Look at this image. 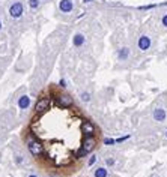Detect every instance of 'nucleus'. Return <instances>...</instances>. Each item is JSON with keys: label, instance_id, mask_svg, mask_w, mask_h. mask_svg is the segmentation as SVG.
<instances>
[{"label": "nucleus", "instance_id": "obj_18", "mask_svg": "<svg viewBox=\"0 0 167 177\" xmlns=\"http://www.w3.org/2000/svg\"><path fill=\"white\" fill-rule=\"evenodd\" d=\"M96 159H98V158H96V156H95V155H92V156H90V158H89V161H88V165H89V167H92V165H95V164H96Z\"/></svg>", "mask_w": 167, "mask_h": 177}, {"label": "nucleus", "instance_id": "obj_9", "mask_svg": "<svg viewBox=\"0 0 167 177\" xmlns=\"http://www.w3.org/2000/svg\"><path fill=\"white\" fill-rule=\"evenodd\" d=\"M152 117H153V120H157V122H164L166 120V111L163 108H155L152 113Z\"/></svg>", "mask_w": 167, "mask_h": 177}, {"label": "nucleus", "instance_id": "obj_11", "mask_svg": "<svg viewBox=\"0 0 167 177\" xmlns=\"http://www.w3.org/2000/svg\"><path fill=\"white\" fill-rule=\"evenodd\" d=\"M109 173H107L105 167H96L95 171H93V177H107Z\"/></svg>", "mask_w": 167, "mask_h": 177}, {"label": "nucleus", "instance_id": "obj_23", "mask_svg": "<svg viewBox=\"0 0 167 177\" xmlns=\"http://www.w3.org/2000/svg\"><path fill=\"white\" fill-rule=\"evenodd\" d=\"M92 0H83V3H90Z\"/></svg>", "mask_w": 167, "mask_h": 177}, {"label": "nucleus", "instance_id": "obj_19", "mask_svg": "<svg viewBox=\"0 0 167 177\" xmlns=\"http://www.w3.org/2000/svg\"><path fill=\"white\" fill-rule=\"evenodd\" d=\"M105 164H107V167H113L115 165V159H111V158H109L105 161Z\"/></svg>", "mask_w": 167, "mask_h": 177}, {"label": "nucleus", "instance_id": "obj_17", "mask_svg": "<svg viewBox=\"0 0 167 177\" xmlns=\"http://www.w3.org/2000/svg\"><path fill=\"white\" fill-rule=\"evenodd\" d=\"M104 144L105 146H115L116 141H115V138H104Z\"/></svg>", "mask_w": 167, "mask_h": 177}, {"label": "nucleus", "instance_id": "obj_3", "mask_svg": "<svg viewBox=\"0 0 167 177\" xmlns=\"http://www.w3.org/2000/svg\"><path fill=\"white\" fill-rule=\"evenodd\" d=\"M72 104H74L72 96H69L68 93H60L56 98V105L59 108H69V107H72Z\"/></svg>", "mask_w": 167, "mask_h": 177}, {"label": "nucleus", "instance_id": "obj_22", "mask_svg": "<svg viewBox=\"0 0 167 177\" xmlns=\"http://www.w3.org/2000/svg\"><path fill=\"white\" fill-rule=\"evenodd\" d=\"M153 6H155V5H146V6H142L140 9H152Z\"/></svg>", "mask_w": 167, "mask_h": 177}, {"label": "nucleus", "instance_id": "obj_20", "mask_svg": "<svg viewBox=\"0 0 167 177\" xmlns=\"http://www.w3.org/2000/svg\"><path fill=\"white\" fill-rule=\"evenodd\" d=\"M161 23H163V26H164V27H167V15H164V17H163Z\"/></svg>", "mask_w": 167, "mask_h": 177}, {"label": "nucleus", "instance_id": "obj_15", "mask_svg": "<svg viewBox=\"0 0 167 177\" xmlns=\"http://www.w3.org/2000/svg\"><path fill=\"white\" fill-rule=\"evenodd\" d=\"M80 98H81V101H83V102H89V101H90V95L88 93V92H83Z\"/></svg>", "mask_w": 167, "mask_h": 177}, {"label": "nucleus", "instance_id": "obj_25", "mask_svg": "<svg viewBox=\"0 0 167 177\" xmlns=\"http://www.w3.org/2000/svg\"><path fill=\"white\" fill-rule=\"evenodd\" d=\"M0 30H2V21H0Z\"/></svg>", "mask_w": 167, "mask_h": 177}, {"label": "nucleus", "instance_id": "obj_21", "mask_svg": "<svg viewBox=\"0 0 167 177\" xmlns=\"http://www.w3.org/2000/svg\"><path fill=\"white\" fill-rule=\"evenodd\" d=\"M59 86H60V87H66V81L63 80V78H62L60 81H59Z\"/></svg>", "mask_w": 167, "mask_h": 177}, {"label": "nucleus", "instance_id": "obj_2", "mask_svg": "<svg viewBox=\"0 0 167 177\" xmlns=\"http://www.w3.org/2000/svg\"><path fill=\"white\" fill-rule=\"evenodd\" d=\"M80 146H81V149L84 150L86 153H90L93 149L96 147V140L93 135H86L81 138V143H80Z\"/></svg>", "mask_w": 167, "mask_h": 177}, {"label": "nucleus", "instance_id": "obj_8", "mask_svg": "<svg viewBox=\"0 0 167 177\" xmlns=\"http://www.w3.org/2000/svg\"><path fill=\"white\" fill-rule=\"evenodd\" d=\"M29 107H30V98L27 95L20 96V99H18V108L20 110H27Z\"/></svg>", "mask_w": 167, "mask_h": 177}, {"label": "nucleus", "instance_id": "obj_10", "mask_svg": "<svg viewBox=\"0 0 167 177\" xmlns=\"http://www.w3.org/2000/svg\"><path fill=\"white\" fill-rule=\"evenodd\" d=\"M72 8H74L72 0H60V3H59V9L62 12H71Z\"/></svg>", "mask_w": 167, "mask_h": 177}, {"label": "nucleus", "instance_id": "obj_5", "mask_svg": "<svg viewBox=\"0 0 167 177\" xmlns=\"http://www.w3.org/2000/svg\"><path fill=\"white\" fill-rule=\"evenodd\" d=\"M80 129H81V134H83L84 137H86V135H95V132H96L95 125H93L90 120H83Z\"/></svg>", "mask_w": 167, "mask_h": 177}, {"label": "nucleus", "instance_id": "obj_4", "mask_svg": "<svg viewBox=\"0 0 167 177\" xmlns=\"http://www.w3.org/2000/svg\"><path fill=\"white\" fill-rule=\"evenodd\" d=\"M48 108H50V98L48 96L39 98L38 102L35 104V113L36 114H44Z\"/></svg>", "mask_w": 167, "mask_h": 177}, {"label": "nucleus", "instance_id": "obj_14", "mask_svg": "<svg viewBox=\"0 0 167 177\" xmlns=\"http://www.w3.org/2000/svg\"><path fill=\"white\" fill-rule=\"evenodd\" d=\"M29 6L30 9H36L39 6V0H29Z\"/></svg>", "mask_w": 167, "mask_h": 177}, {"label": "nucleus", "instance_id": "obj_26", "mask_svg": "<svg viewBox=\"0 0 167 177\" xmlns=\"http://www.w3.org/2000/svg\"><path fill=\"white\" fill-rule=\"evenodd\" d=\"M166 137H167V131H166Z\"/></svg>", "mask_w": 167, "mask_h": 177}, {"label": "nucleus", "instance_id": "obj_12", "mask_svg": "<svg viewBox=\"0 0 167 177\" xmlns=\"http://www.w3.org/2000/svg\"><path fill=\"white\" fill-rule=\"evenodd\" d=\"M128 56H130V48L128 47H122L117 53L119 60H125V59H128Z\"/></svg>", "mask_w": 167, "mask_h": 177}, {"label": "nucleus", "instance_id": "obj_16", "mask_svg": "<svg viewBox=\"0 0 167 177\" xmlns=\"http://www.w3.org/2000/svg\"><path fill=\"white\" fill-rule=\"evenodd\" d=\"M130 138H131V135H124V137H119V138H116L115 141H116V144H119V143H124V141L130 140Z\"/></svg>", "mask_w": 167, "mask_h": 177}, {"label": "nucleus", "instance_id": "obj_6", "mask_svg": "<svg viewBox=\"0 0 167 177\" xmlns=\"http://www.w3.org/2000/svg\"><path fill=\"white\" fill-rule=\"evenodd\" d=\"M23 12H24V6H23L21 2H15L9 8V15L12 18H20V17L23 15Z\"/></svg>", "mask_w": 167, "mask_h": 177}, {"label": "nucleus", "instance_id": "obj_7", "mask_svg": "<svg viewBox=\"0 0 167 177\" xmlns=\"http://www.w3.org/2000/svg\"><path fill=\"white\" fill-rule=\"evenodd\" d=\"M137 45H138V50L148 51V50L151 48V39H149V36H140Z\"/></svg>", "mask_w": 167, "mask_h": 177}, {"label": "nucleus", "instance_id": "obj_13", "mask_svg": "<svg viewBox=\"0 0 167 177\" xmlns=\"http://www.w3.org/2000/svg\"><path fill=\"white\" fill-rule=\"evenodd\" d=\"M72 42H74V47H81V45L84 44V36L80 35V33H77V35L74 36V39H72Z\"/></svg>", "mask_w": 167, "mask_h": 177}, {"label": "nucleus", "instance_id": "obj_1", "mask_svg": "<svg viewBox=\"0 0 167 177\" xmlns=\"http://www.w3.org/2000/svg\"><path fill=\"white\" fill-rule=\"evenodd\" d=\"M26 147H27L29 153L32 156H35V158H39L44 153V146H42L41 140H38L36 135H33V134H29L26 137Z\"/></svg>", "mask_w": 167, "mask_h": 177}, {"label": "nucleus", "instance_id": "obj_24", "mask_svg": "<svg viewBox=\"0 0 167 177\" xmlns=\"http://www.w3.org/2000/svg\"><path fill=\"white\" fill-rule=\"evenodd\" d=\"M27 177H38L36 174H30V176H27Z\"/></svg>", "mask_w": 167, "mask_h": 177}]
</instances>
